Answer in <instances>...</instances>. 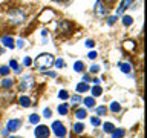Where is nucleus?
Returning <instances> with one entry per match:
<instances>
[{
    "instance_id": "f257e3e1",
    "label": "nucleus",
    "mask_w": 147,
    "mask_h": 138,
    "mask_svg": "<svg viewBox=\"0 0 147 138\" xmlns=\"http://www.w3.org/2000/svg\"><path fill=\"white\" fill-rule=\"evenodd\" d=\"M54 55H51V54H40L38 57L35 58V68L37 69H40V71H46V69H49L51 66L54 64Z\"/></svg>"
},
{
    "instance_id": "f03ea898",
    "label": "nucleus",
    "mask_w": 147,
    "mask_h": 138,
    "mask_svg": "<svg viewBox=\"0 0 147 138\" xmlns=\"http://www.w3.org/2000/svg\"><path fill=\"white\" fill-rule=\"evenodd\" d=\"M26 18V14L25 11H22V9H11V11L8 12V20L12 23V25H22L23 22H25Z\"/></svg>"
},
{
    "instance_id": "7ed1b4c3",
    "label": "nucleus",
    "mask_w": 147,
    "mask_h": 138,
    "mask_svg": "<svg viewBox=\"0 0 147 138\" xmlns=\"http://www.w3.org/2000/svg\"><path fill=\"white\" fill-rule=\"evenodd\" d=\"M34 85H35L34 77L32 75H25V77H22L20 83H18V89L20 91H29V89H32Z\"/></svg>"
},
{
    "instance_id": "20e7f679",
    "label": "nucleus",
    "mask_w": 147,
    "mask_h": 138,
    "mask_svg": "<svg viewBox=\"0 0 147 138\" xmlns=\"http://www.w3.org/2000/svg\"><path fill=\"white\" fill-rule=\"evenodd\" d=\"M34 135H35V138H49L51 131H49L48 126H45V124H38L34 131Z\"/></svg>"
},
{
    "instance_id": "39448f33",
    "label": "nucleus",
    "mask_w": 147,
    "mask_h": 138,
    "mask_svg": "<svg viewBox=\"0 0 147 138\" xmlns=\"http://www.w3.org/2000/svg\"><path fill=\"white\" fill-rule=\"evenodd\" d=\"M52 131H54V133L58 138H64V137H66V127H64V124L60 123V121H54L52 123Z\"/></svg>"
},
{
    "instance_id": "423d86ee",
    "label": "nucleus",
    "mask_w": 147,
    "mask_h": 138,
    "mask_svg": "<svg viewBox=\"0 0 147 138\" xmlns=\"http://www.w3.org/2000/svg\"><path fill=\"white\" fill-rule=\"evenodd\" d=\"M20 127H22V120H18V118L9 120V121L6 123V129H8L9 132H16V131H18Z\"/></svg>"
},
{
    "instance_id": "0eeeda50",
    "label": "nucleus",
    "mask_w": 147,
    "mask_h": 138,
    "mask_svg": "<svg viewBox=\"0 0 147 138\" xmlns=\"http://www.w3.org/2000/svg\"><path fill=\"white\" fill-rule=\"evenodd\" d=\"M74 29V23H71V22H60L58 23V32H61V34H69Z\"/></svg>"
},
{
    "instance_id": "6e6552de",
    "label": "nucleus",
    "mask_w": 147,
    "mask_h": 138,
    "mask_svg": "<svg viewBox=\"0 0 147 138\" xmlns=\"http://www.w3.org/2000/svg\"><path fill=\"white\" fill-rule=\"evenodd\" d=\"M132 3H133V0H123V2L119 3L118 9H117V16H123V12L126 11L129 6H132Z\"/></svg>"
},
{
    "instance_id": "1a4fd4ad",
    "label": "nucleus",
    "mask_w": 147,
    "mask_h": 138,
    "mask_svg": "<svg viewBox=\"0 0 147 138\" xmlns=\"http://www.w3.org/2000/svg\"><path fill=\"white\" fill-rule=\"evenodd\" d=\"M95 14L96 16H106V14H107V8L103 5L101 0H98V2L95 3Z\"/></svg>"
},
{
    "instance_id": "9d476101",
    "label": "nucleus",
    "mask_w": 147,
    "mask_h": 138,
    "mask_svg": "<svg viewBox=\"0 0 147 138\" xmlns=\"http://www.w3.org/2000/svg\"><path fill=\"white\" fill-rule=\"evenodd\" d=\"M2 45H5V46H6V48H9V49H12L14 46H16V41H14L12 37L5 35V37H2Z\"/></svg>"
},
{
    "instance_id": "9b49d317",
    "label": "nucleus",
    "mask_w": 147,
    "mask_h": 138,
    "mask_svg": "<svg viewBox=\"0 0 147 138\" xmlns=\"http://www.w3.org/2000/svg\"><path fill=\"white\" fill-rule=\"evenodd\" d=\"M18 104L23 106V108H29V106L32 104V101L28 95H22V97H18Z\"/></svg>"
},
{
    "instance_id": "f8f14e48",
    "label": "nucleus",
    "mask_w": 147,
    "mask_h": 138,
    "mask_svg": "<svg viewBox=\"0 0 147 138\" xmlns=\"http://www.w3.org/2000/svg\"><path fill=\"white\" fill-rule=\"evenodd\" d=\"M52 17H54V11H51V9H45L43 16H40V22H48Z\"/></svg>"
},
{
    "instance_id": "ddd939ff",
    "label": "nucleus",
    "mask_w": 147,
    "mask_h": 138,
    "mask_svg": "<svg viewBox=\"0 0 147 138\" xmlns=\"http://www.w3.org/2000/svg\"><path fill=\"white\" fill-rule=\"evenodd\" d=\"M118 68L121 69L124 74H130V71H132V66L129 63H126V62H119L118 63Z\"/></svg>"
},
{
    "instance_id": "4468645a",
    "label": "nucleus",
    "mask_w": 147,
    "mask_h": 138,
    "mask_svg": "<svg viewBox=\"0 0 147 138\" xmlns=\"http://www.w3.org/2000/svg\"><path fill=\"white\" fill-rule=\"evenodd\" d=\"M124 133H126V131H124L123 127H119V129H113V131L110 132V135H112V138H123Z\"/></svg>"
},
{
    "instance_id": "2eb2a0df",
    "label": "nucleus",
    "mask_w": 147,
    "mask_h": 138,
    "mask_svg": "<svg viewBox=\"0 0 147 138\" xmlns=\"http://www.w3.org/2000/svg\"><path fill=\"white\" fill-rule=\"evenodd\" d=\"M89 89H90V86L87 85L86 81H81V83H78V85H77V92H81V94H83V92H87Z\"/></svg>"
},
{
    "instance_id": "dca6fc26",
    "label": "nucleus",
    "mask_w": 147,
    "mask_h": 138,
    "mask_svg": "<svg viewBox=\"0 0 147 138\" xmlns=\"http://www.w3.org/2000/svg\"><path fill=\"white\" fill-rule=\"evenodd\" d=\"M83 103H84L86 108H94L95 106V97H86V98H83Z\"/></svg>"
},
{
    "instance_id": "f3484780",
    "label": "nucleus",
    "mask_w": 147,
    "mask_h": 138,
    "mask_svg": "<svg viewBox=\"0 0 147 138\" xmlns=\"http://www.w3.org/2000/svg\"><path fill=\"white\" fill-rule=\"evenodd\" d=\"M72 131L77 133V135H80V133L84 131V124L83 123H74V126H72Z\"/></svg>"
},
{
    "instance_id": "a211bd4d",
    "label": "nucleus",
    "mask_w": 147,
    "mask_h": 138,
    "mask_svg": "<svg viewBox=\"0 0 147 138\" xmlns=\"http://www.w3.org/2000/svg\"><path fill=\"white\" fill-rule=\"evenodd\" d=\"M9 69H12L16 74H18L22 71V68L18 66V63H17V60H9Z\"/></svg>"
},
{
    "instance_id": "6ab92c4d",
    "label": "nucleus",
    "mask_w": 147,
    "mask_h": 138,
    "mask_svg": "<svg viewBox=\"0 0 147 138\" xmlns=\"http://www.w3.org/2000/svg\"><path fill=\"white\" fill-rule=\"evenodd\" d=\"M75 117H77L78 120H84V118L87 117V110H86V109H83V108L77 109V110H75Z\"/></svg>"
},
{
    "instance_id": "aec40b11",
    "label": "nucleus",
    "mask_w": 147,
    "mask_h": 138,
    "mask_svg": "<svg viewBox=\"0 0 147 138\" xmlns=\"http://www.w3.org/2000/svg\"><path fill=\"white\" fill-rule=\"evenodd\" d=\"M67 112H69V104L63 103V104L58 106V114H60V115H66Z\"/></svg>"
},
{
    "instance_id": "412c9836",
    "label": "nucleus",
    "mask_w": 147,
    "mask_h": 138,
    "mask_svg": "<svg viewBox=\"0 0 147 138\" xmlns=\"http://www.w3.org/2000/svg\"><path fill=\"white\" fill-rule=\"evenodd\" d=\"M12 85H14V80H12V78H5V80H2V86L5 87V89L12 87Z\"/></svg>"
},
{
    "instance_id": "4be33fe9",
    "label": "nucleus",
    "mask_w": 147,
    "mask_h": 138,
    "mask_svg": "<svg viewBox=\"0 0 147 138\" xmlns=\"http://www.w3.org/2000/svg\"><path fill=\"white\" fill-rule=\"evenodd\" d=\"M74 71L83 72V71H84V63H83V62H75V63H74Z\"/></svg>"
},
{
    "instance_id": "5701e85b",
    "label": "nucleus",
    "mask_w": 147,
    "mask_h": 138,
    "mask_svg": "<svg viewBox=\"0 0 147 138\" xmlns=\"http://www.w3.org/2000/svg\"><path fill=\"white\" fill-rule=\"evenodd\" d=\"M103 94V87L101 86H94L92 87V97H100Z\"/></svg>"
},
{
    "instance_id": "b1692460",
    "label": "nucleus",
    "mask_w": 147,
    "mask_h": 138,
    "mask_svg": "<svg viewBox=\"0 0 147 138\" xmlns=\"http://www.w3.org/2000/svg\"><path fill=\"white\" fill-rule=\"evenodd\" d=\"M29 123H31V124H35V126H37V123H40V115L31 114V115H29Z\"/></svg>"
},
{
    "instance_id": "393cba45",
    "label": "nucleus",
    "mask_w": 147,
    "mask_h": 138,
    "mask_svg": "<svg viewBox=\"0 0 147 138\" xmlns=\"http://www.w3.org/2000/svg\"><path fill=\"white\" fill-rule=\"evenodd\" d=\"M110 110H112V112H115V114H118L119 110H121V104H119V103H117V101H113V103H110Z\"/></svg>"
},
{
    "instance_id": "a878e982",
    "label": "nucleus",
    "mask_w": 147,
    "mask_h": 138,
    "mask_svg": "<svg viewBox=\"0 0 147 138\" xmlns=\"http://www.w3.org/2000/svg\"><path fill=\"white\" fill-rule=\"evenodd\" d=\"M106 114H107V108H106V106H98V109H96V117H103Z\"/></svg>"
},
{
    "instance_id": "bb28decb",
    "label": "nucleus",
    "mask_w": 147,
    "mask_h": 138,
    "mask_svg": "<svg viewBox=\"0 0 147 138\" xmlns=\"http://www.w3.org/2000/svg\"><path fill=\"white\" fill-rule=\"evenodd\" d=\"M103 129H104V132H106V133H110V132H112L113 129H115V126L109 121V123H104V124H103Z\"/></svg>"
},
{
    "instance_id": "cd10ccee",
    "label": "nucleus",
    "mask_w": 147,
    "mask_h": 138,
    "mask_svg": "<svg viewBox=\"0 0 147 138\" xmlns=\"http://www.w3.org/2000/svg\"><path fill=\"white\" fill-rule=\"evenodd\" d=\"M133 23V18L130 16H123V25L124 26H130Z\"/></svg>"
},
{
    "instance_id": "c85d7f7f",
    "label": "nucleus",
    "mask_w": 147,
    "mask_h": 138,
    "mask_svg": "<svg viewBox=\"0 0 147 138\" xmlns=\"http://www.w3.org/2000/svg\"><path fill=\"white\" fill-rule=\"evenodd\" d=\"M54 64H55V66H57L58 69H61V68H64V66H66V63H64V60H63V58L54 60Z\"/></svg>"
},
{
    "instance_id": "c756f323",
    "label": "nucleus",
    "mask_w": 147,
    "mask_h": 138,
    "mask_svg": "<svg viewBox=\"0 0 147 138\" xmlns=\"http://www.w3.org/2000/svg\"><path fill=\"white\" fill-rule=\"evenodd\" d=\"M58 98H60V100H63V101H64V100H67V98H69L67 91H60V92H58Z\"/></svg>"
},
{
    "instance_id": "7c9ffc66",
    "label": "nucleus",
    "mask_w": 147,
    "mask_h": 138,
    "mask_svg": "<svg viewBox=\"0 0 147 138\" xmlns=\"http://www.w3.org/2000/svg\"><path fill=\"white\" fill-rule=\"evenodd\" d=\"M117 20H118V16H110V17H107V20H106V22H107V25L112 26V25L117 23Z\"/></svg>"
},
{
    "instance_id": "2f4dec72",
    "label": "nucleus",
    "mask_w": 147,
    "mask_h": 138,
    "mask_svg": "<svg viewBox=\"0 0 147 138\" xmlns=\"http://www.w3.org/2000/svg\"><path fill=\"white\" fill-rule=\"evenodd\" d=\"M90 123H92V126H100V124H101V120H100V117H92L90 118Z\"/></svg>"
},
{
    "instance_id": "473e14b6",
    "label": "nucleus",
    "mask_w": 147,
    "mask_h": 138,
    "mask_svg": "<svg viewBox=\"0 0 147 138\" xmlns=\"http://www.w3.org/2000/svg\"><path fill=\"white\" fill-rule=\"evenodd\" d=\"M124 48H129V51H135V43L133 41H124Z\"/></svg>"
},
{
    "instance_id": "72a5a7b5",
    "label": "nucleus",
    "mask_w": 147,
    "mask_h": 138,
    "mask_svg": "<svg viewBox=\"0 0 147 138\" xmlns=\"http://www.w3.org/2000/svg\"><path fill=\"white\" fill-rule=\"evenodd\" d=\"M9 74V66H0V75H8Z\"/></svg>"
},
{
    "instance_id": "f704fd0d",
    "label": "nucleus",
    "mask_w": 147,
    "mask_h": 138,
    "mask_svg": "<svg viewBox=\"0 0 147 138\" xmlns=\"http://www.w3.org/2000/svg\"><path fill=\"white\" fill-rule=\"evenodd\" d=\"M32 64V58L31 57H25L23 58V66H31Z\"/></svg>"
},
{
    "instance_id": "c9c22d12",
    "label": "nucleus",
    "mask_w": 147,
    "mask_h": 138,
    "mask_svg": "<svg viewBox=\"0 0 147 138\" xmlns=\"http://www.w3.org/2000/svg\"><path fill=\"white\" fill-rule=\"evenodd\" d=\"M51 115H52V110H51L49 108H46V109L43 110V117H46V118H51Z\"/></svg>"
},
{
    "instance_id": "e433bc0d",
    "label": "nucleus",
    "mask_w": 147,
    "mask_h": 138,
    "mask_svg": "<svg viewBox=\"0 0 147 138\" xmlns=\"http://www.w3.org/2000/svg\"><path fill=\"white\" fill-rule=\"evenodd\" d=\"M98 71H100V66H98V64H92V66H90V72H92V74H96Z\"/></svg>"
},
{
    "instance_id": "4c0bfd02",
    "label": "nucleus",
    "mask_w": 147,
    "mask_h": 138,
    "mask_svg": "<svg viewBox=\"0 0 147 138\" xmlns=\"http://www.w3.org/2000/svg\"><path fill=\"white\" fill-rule=\"evenodd\" d=\"M43 74H46V75H49V77H52V78L57 77V72H54V71H43Z\"/></svg>"
},
{
    "instance_id": "58836bf2",
    "label": "nucleus",
    "mask_w": 147,
    "mask_h": 138,
    "mask_svg": "<svg viewBox=\"0 0 147 138\" xmlns=\"http://www.w3.org/2000/svg\"><path fill=\"white\" fill-rule=\"evenodd\" d=\"M81 100H83V98H81L80 95H74V97H72V103H80Z\"/></svg>"
},
{
    "instance_id": "ea45409f",
    "label": "nucleus",
    "mask_w": 147,
    "mask_h": 138,
    "mask_svg": "<svg viewBox=\"0 0 147 138\" xmlns=\"http://www.w3.org/2000/svg\"><path fill=\"white\" fill-rule=\"evenodd\" d=\"M87 57H89L90 60H95V58H96V52H95V51H90V52H89V55H87Z\"/></svg>"
},
{
    "instance_id": "a19ab883",
    "label": "nucleus",
    "mask_w": 147,
    "mask_h": 138,
    "mask_svg": "<svg viewBox=\"0 0 147 138\" xmlns=\"http://www.w3.org/2000/svg\"><path fill=\"white\" fill-rule=\"evenodd\" d=\"M86 46H87V48H94V46H95L94 40H86Z\"/></svg>"
},
{
    "instance_id": "79ce46f5",
    "label": "nucleus",
    "mask_w": 147,
    "mask_h": 138,
    "mask_svg": "<svg viewBox=\"0 0 147 138\" xmlns=\"http://www.w3.org/2000/svg\"><path fill=\"white\" fill-rule=\"evenodd\" d=\"M17 46H18V48H23V46H25V40L20 39V40L17 41Z\"/></svg>"
},
{
    "instance_id": "37998d69",
    "label": "nucleus",
    "mask_w": 147,
    "mask_h": 138,
    "mask_svg": "<svg viewBox=\"0 0 147 138\" xmlns=\"http://www.w3.org/2000/svg\"><path fill=\"white\" fill-rule=\"evenodd\" d=\"M8 133H9L8 129H3V131H2V137H3V138H8Z\"/></svg>"
},
{
    "instance_id": "c03bdc74",
    "label": "nucleus",
    "mask_w": 147,
    "mask_h": 138,
    "mask_svg": "<svg viewBox=\"0 0 147 138\" xmlns=\"http://www.w3.org/2000/svg\"><path fill=\"white\" fill-rule=\"evenodd\" d=\"M83 81L89 83V81H90V77H89V75H83Z\"/></svg>"
},
{
    "instance_id": "a18cd8bd",
    "label": "nucleus",
    "mask_w": 147,
    "mask_h": 138,
    "mask_svg": "<svg viewBox=\"0 0 147 138\" xmlns=\"http://www.w3.org/2000/svg\"><path fill=\"white\" fill-rule=\"evenodd\" d=\"M101 2H106V3H113L115 0H101Z\"/></svg>"
},
{
    "instance_id": "49530a36",
    "label": "nucleus",
    "mask_w": 147,
    "mask_h": 138,
    "mask_svg": "<svg viewBox=\"0 0 147 138\" xmlns=\"http://www.w3.org/2000/svg\"><path fill=\"white\" fill-rule=\"evenodd\" d=\"M3 54H5V49L2 48V46H0V55H3Z\"/></svg>"
},
{
    "instance_id": "de8ad7c7",
    "label": "nucleus",
    "mask_w": 147,
    "mask_h": 138,
    "mask_svg": "<svg viewBox=\"0 0 147 138\" xmlns=\"http://www.w3.org/2000/svg\"><path fill=\"white\" fill-rule=\"evenodd\" d=\"M54 2H69V0H54Z\"/></svg>"
},
{
    "instance_id": "09e8293b",
    "label": "nucleus",
    "mask_w": 147,
    "mask_h": 138,
    "mask_svg": "<svg viewBox=\"0 0 147 138\" xmlns=\"http://www.w3.org/2000/svg\"><path fill=\"white\" fill-rule=\"evenodd\" d=\"M9 138H16V137H9Z\"/></svg>"
},
{
    "instance_id": "8fccbe9b",
    "label": "nucleus",
    "mask_w": 147,
    "mask_h": 138,
    "mask_svg": "<svg viewBox=\"0 0 147 138\" xmlns=\"http://www.w3.org/2000/svg\"><path fill=\"white\" fill-rule=\"evenodd\" d=\"M18 138H22V137H18Z\"/></svg>"
}]
</instances>
